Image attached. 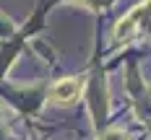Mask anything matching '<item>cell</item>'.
Masks as SVG:
<instances>
[{"mask_svg": "<svg viewBox=\"0 0 151 140\" xmlns=\"http://www.w3.org/2000/svg\"><path fill=\"white\" fill-rule=\"evenodd\" d=\"M81 91V86H78V80H60L55 88H52V99L55 101H73L76 96Z\"/></svg>", "mask_w": 151, "mask_h": 140, "instance_id": "cell-1", "label": "cell"}]
</instances>
